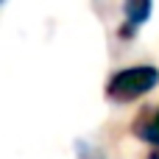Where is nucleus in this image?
<instances>
[{"label": "nucleus", "mask_w": 159, "mask_h": 159, "mask_svg": "<svg viewBox=\"0 0 159 159\" xmlns=\"http://www.w3.org/2000/svg\"><path fill=\"white\" fill-rule=\"evenodd\" d=\"M148 159H159V145H154V151L148 154Z\"/></svg>", "instance_id": "obj_5"}, {"label": "nucleus", "mask_w": 159, "mask_h": 159, "mask_svg": "<svg viewBox=\"0 0 159 159\" xmlns=\"http://www.w3.org/2000/svg\"><path fill=\"white\" fill-rule=\"evenodd\" d=\"M151 17V0H126V31L123 34H134L137 25H143Z\"/></svg>", "instance_id": "obj_3"}, {"label": "nucleus", "mask_w": 159, "mask_h": 159, "mask_svg": "<svg viewBox=\"0 0 159 159\" xmlns=\"http://www.w3.org/2000/svg\"><path fill=\"white\" fill-rule=\"evenodd\" d=\"M159 84V70L151 64H137L115 73L106 84V98L115 103H131L143 95H148Z\"/></svg>", "instance_id": "obj_1"}, {"label": "nucleus", "mask_w": 159, "mask_h": 159, "mask_svg": "<svg viewBox=\"0 0 159 159\" xmlns=\"http://www.w3.org/2000/svg\"><path fill=\"white\" fill-rule=\"evenodd\" d=\"M78 157H81V159H103V154H101V151H95V148H89V145H84V143H81V145H78Z\"/></svg>", "instance_id": "obj_4"}, {"label": "nucleus", "mask_w": 159, "mask_h": 159, "mask_svg": "<svg viewBox=\"0 0 159 159\" xmlns=\"http://www.w3.org/2000/svg\"><path fill=\"white\" fill-rule=\"evenodd\" d=\"M134 134L151 145H159V106L157 109H145L137 115L134 120Z\"/></svg>", "instance_id": "obj_2"}]
</instances>
